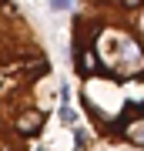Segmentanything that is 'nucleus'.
I'll list each match as a JSON object with an SVG mask.
<instances>
[{
    "label": "nucleus",
    "instance_id": "1",
    "mask_svg": "<svg viewBox=\"0 0 144 151\" xmlns=\"http://www.w3.org/2000/svg\"><path fill=\"white\" fill-rule=\"evenodd\" d=\"M104 34V24L94 20V17H87V20H74V47H94V40Z\"/></svg>",
    "mask_w": 144,
    "mask_h": 151
},
{
    "label": "nucleus",
    "instance_id": "6",
    "mask_svg": "<svg viewBox=\"0 0 144 151\" xmlns=\"http://www.w3.org/2000/svg\"><path fill=\"white\" fill-rule=\"evenodd\" d=\"M60 121L70 124V121H74V111H70V108H60Z\"/></svg>",
    "mask_w": 144,
    "mask_h": 151
},
{
    "label": "nucleus",
    "instance_id": "2",
    "mask_svg": "<svg viewBox=\"0 0 144 151\" xmlns=\"http://www.w3.org/2000/svg\"><path fill=\"white\" fill-rule=\"evenodd\" d=\"M74 64H77V74H80V77H87V74H94V70H101L94 47H74Z\"/></svg>",
    "mask_w": 144,
    "mask_h": 151
},
{
    "label": "nucleus",
    "instance_id": "5",
    "mask_svg": "<svg viewBox=\"0 0 144 151\" xmlns=\"http://www.w3.org/2000/svg\"><path fill=\"white\" fill-rule=\"evenodd\" d=\"M117 4H121V7H128V10H138L144 0H117Z\"/></svg>",
    "mask_w": 144,
    "mask_h": 151
},
{
    "label": "nucleus",
    "instance_id": "4",
    "mask_svg": "<svg viewBox=\"0 0 144 151\" xmlns=\"http://www.w3.org/2000/svg\"><path fill=\"white\" fill-rule=\"evenodd\" d=\"M70 4H74V0H50L54 10H70Z\"/></svg>",
    "mask_w": 144,
    "mask_h": 151
},
{
    "label": "nucleus",
    "instance_id": "3",
    "mask_svg": "<svg viewBox=\"0 0 144 151\" xmlns=\"http://www.w3.org/2000/svg\"><path fill=\"white\" fill-rule=\"evenodd\" d=\"M17 131L24 134V141L27 138H34V134H40V128H44V114L40 111H27V114H20L17 118V124H14Z\"/></svg>",
    "mask_w": 144,
    "mask_h": 151
}]
</instances>
